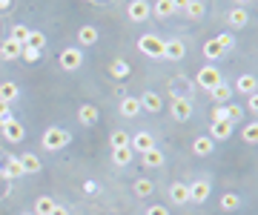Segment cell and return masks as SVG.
Returning <instances> with one entry per match:
<instances>
[{"label": "cell", "mask_w": 258, "mask_h": 215, "mask_svg": "<svg viewBox=\"0 0 258 215\" xmlns=\"http://www.w3.org/2000/svg\"><path fill=\"white\" fill-rule=\"evenodd\" d=\"M141 161H144V167H147V169L164 167V152L158 150V147H152V150H147L144 155H141Z\"/></svg>", "instance_id": "cell-15"}, {"label": "cell", "mask_w": 258, "mask_h": 215, "mask_svg": "<svg viewBox=\"0 0 258 215\" xmlns=\"http://www.w3.org/2000/svg\"><path fill=\"white\" fill-rule=\"evenodd\" d=\"M247 106H249V112H258V95H247Z\"/></svg>", "instance_id": "cell-44"}, {"label": "cell", "mask_w": 258, "mask_h": 215, "mask_svg": "<svg viewBox=\"0 0 258 215\" xmlns=\"http://www.w3.org/2000/svg\"><path fill=\"white\" fill-rule=\"evenodd\" d=\"M29 32H32V29H26V26H15V29H12V40H15V43H20V46H26Z\"/></svg>", "instance_id": "cell-34"}, {"label": "cell", "mask_w": 258, "mask_h": 215, "mask_svg": "<svg viewBox=\"0 0 258 215\" xmlns=\"http://www.w3.org/2000/svg\"><path fill=\"white\" fill-rule=\"evenodd\" d=\"M138 49H141V55H147V57H164V40L155 38V35H144L138 40Z\"/></svg>", "instance_id": "cell-3"}, {"label": "cell", "mask_w": 258, "mask_h": 215, "mask_svg": "<svg viewBox=\"0 0 258 215\" xmlns=\"http://www.w3.org/2000/svg\"><path fill=\"white\" fill-rule=\"evenodd\" d=\"M212 98H215V101H218V103H224V101H230V95H232V89H230V86H227V84H218V86H215V89H212Z\"/></svg>", "instance_id": "cell-33"}, {"label": "cell", "mask_w": 258, "mask_h": 215, "mask_svg": "<svg viewBox=\"0 0 258 215\" xmlns=\"http://www.w3.org/2000/svg\"><path fill=\"white\" fill-rule=\"evenodd\" d=\"M109 72H112L115 78H126V75H129V63H126V60H112Z\"/></svg>", "instance_id": "cell-36"}, {"label": "cell", "mask_w": 258, "mask_h": 215, "mask_svg": "<svg viewBox=\"0 0 258 215\" xmlns=\"http://www.w3.org/2000/svg\"><path fill=\"white\" fill-rule=\"evenodd\" d=\"M9 6H12V0H0V9H3V12L9 9Z\"/></svg>", "instance_id": "cell-48"}, {"label": "cell", "mask_w": 258, "mask_h": 215, "mask_svg": "<svg viewBox=\"0 0 258 215\" xmlns=\"http://www.w3.org/2000/svg\"><path fill=\"white\" fill-rule=\"evenodd\" d=\"M169 201H172V204H186V201H189L186 184H181V181H178V184H172V187H169Z\"/></svg>", "instance_id": "cell-20"}, {"label": "cell", "mask_w": 258, "mask_h": 215, "mask_svg": "<svg viewBox=\"0 0 258 215\" xmlns=\"http://www.w3.org/2000/svg\"><path fill=\"white\" fill-rule=\"evenodd\" d=\"M126 15H129L132 23H144V20H149V15H152V6H149L147 0H132Z\"/></svg>", "instance_id": "cell-5"}, {"label": "cell", "mask_w": 258, "mask_h": 215, "mask_svg": "<svg viewBox=\"0 0 258 215\" xmlns=\"http://www.w3.org/2000/svg\"><path fill=\"white\" fill-rule=\"evenodd\" d=\"M238 206H241V198L235 195V192H227V195L221 198V209L224 212H235Z\"/></svg>", "instance_id": "cell-28"}, {"label": "cell", "mask_w": 258, "mask_h": 215, "mask_svg": "<svg viewBox=\"0 0 258 215\" xmlns=\"http://www.w3.org/2000/svg\"><path fill=\"white\" fill-rule=\"evenodd\" d=\"M172 6H175V12H184L189 6V0H172Z\"/></svg>", "instance_id": "cell-47"}, {"label": "cell", "mask_w": 258, "mask_h": 215, "mask_svg": "<svg viewBox=\"0 0 258 215\" xmlns=\"http://www.w3.org/2000/svg\"><path fill=\"white\" fill-rule=\"evenodd\" d=\"M52 206H55V201H52V198L49 195H40L35 201V215H49L52 212Z\"/></svg>", "instance_id": "cell-29"}, {"label": "cell", "mask_w": 258, "mask_h": 215, "mask_svg": "<svg viewBox=\"0 0 258 215\" xmlns=\"http://www.w3.org/2000/svg\"><path fill=\"white\" fill-rule=\"evenodd\" d=\"M169 112H172L175 121H189V115H192V103H189V98H172Z\"/></svg>", "instance_id": "cell-8"}, {"label": "cell", "mask_w": 258, "mask_h": 215, "mask_svg": "<svg viewBox=\"0 0 258 215\" xmlns=\"http://www.w3.org/2000/svg\"><path fill=\"white\" fill-rule=\"evenodd\" d=\"M152 147H155V138H152L149 132H138V135L129 138V150L132 152H141V155H144V152L152 150Z\"/></svg>", "instance_id": "cell-9"}, {"label": "cell", "mask_w": 258, "mask_h": 215, "mask_svg": "<svg viewBox=\"0 0 258 215\" xmlns=\"http://www.w3.org/2000/svg\"><path fill=\"white\" fill-rule=\"evenodd\" d=\"M9 118H12V103L0 101V123H3V121H9Z\"/></svg>", "instance_id": "cell-42"}, {"label": "cell", "mask_w": 258, "mask_h": 215, "mask_svg": "<svg viewBox=\"0 0 258 215\" xmlns=\"http://www.w3.org/2000/svg\"><path fill=\"white\" fill-rule=\"evenodd\" d=\"M18 95H20L18 84H12V81H6V84H0V101L12 103V101H18Z\"/></svg>", "instance_id": "cell-23"}, {"label": "cell", "mask_w": 258, "mask_h": 215, "mask_svg": "<svg viewBox=\"0 0 258 215\" xmlns=\"http://www.w3.org/2000/svg\"><path fill=\"white\" fill-rule=\"evenodd\" d=\"M235 89H238L241 95H252L255 92V75H241L238 84H235Z\"/></svg>", "instance_id": "cell-26"}, {"label": "cell", "mask_w": 258, "mask_h": 215, "mask_svg": "<svg viewBox=\"0 0 258 215\" xmlns=\"http://www.w3.org/2000/svg\"><path fill=\"white\" fill-rule=\"evenodd\" d=\"M78 43H81V46H95V43H98V29L95 26H81L78 29Z\"/></svg>", "instance_id": "cell-19"}, {"label": "cell", "mask_w": 258, "mask_h": 215, "mask_svg": "<svg viewBox=\"0 0 258 215\" xmlns=\"http://www.w3.org/2000/svg\"><path fill=\"white\" fill-rule=\"evenodd\" d=\"M186 18H189V20H201L204 18V3H201V0H189V6H186Z\"/></svg>", "instance_id": "cell-30"}, {"label": "cell", "mask_w": 258, "mask_h": 215, "mask_svg": "<svg viewBox=\"0 0 258 215\" xmlns=\"http://www.w3.org/2000/svg\"><path fill=\"white\" fill-rule=\"evenodd\" d=\"M95 121H98V106H92V103H83L81 109H78V123H83V126H92Z\"/></svg>", "instance_id": "cell-16"}, {"label": "cell", "mask_w": 258, "mask_h": 215, "mask_svg": "<svg viewBox=\"0 0 258 215\" xmlns=\"http://www.w3.org/2000/svg\"><path fill=\"white\" fill-rule=\"evenodd\" d=\"M184 55H186L184 40H166L164 43V57L166 60H181Z\"/></svg>", "instance_id": "cell-12"}, {"label": "cell", "mask_w": 258, "mask_h": 215, "mask_svg": "<svg viewBox=\"0 0 258 215\" xmlns=\"http://www.w3.org/2000/svg\"><path fill=\"white\" fill-rule=\"evenodd\" d=\"M26 46H32V49H37V52H40V49L46 46V35H43V32H29Z\"/></svg>", "instance_id": "cell-31"}, {"label": "cell", "mask_w": 258, "mask_h": 215, "mask_svg": "<svg viewBox=\"0 0 258 215\" xmlns=\"http://www.w3.org/2000/svg\"><path fill=\"white\" fill-rule=\"evenodd\" d=\"M23 215H35V212H23Z\"/></svg>", "instance_id": "cell-50"}, {"label": "cell", "mask_w": 258, "mask_h": 215, "mask_svg": "<svg viewBox=\"0 0 258 215\" xmlns=\"http://www.w3.org/2000/svg\"><path fill=\"white\" fill-rule=\"evenodd\" d=\"M0 175L9 178V181H15V178H20V175H26V172H23V167H20V158H18V155L6 158V164H3V169H0Z\"/></svg>", "instance_id": "cell-11"}, {"label": "cell", "mask_w": 258, "mask_h": 215, "mask_svg": "<svg viewBox=\"0 0 258 215\" xmlns=\"http://www.w3.org/2000/svg\"><path fill=\"white\" fill-rule=\"evenodd\" d=\"M186 192H189V201H192V204H204V201L210 198V181H207V178H198V181H192V184L186 187Z\"/></svg>", "instance_id": "cell-6"}, {"label": "cell", "mask_w": 258, "mask_h": 215, "mask_svg": "<svg viewBox=\"0 0 258 215\" xmlns=\"http://www.w3.org/2000/svg\"><path fill=\"white\" fill-rule=\"evenodd\" d=\"M0 57H3V60H18L20 57V43H15L12 38H6L3 43H0Z\"/></svg>", "instance_id": "cell-17"}, {"label": "cell", "mask_w": 258, "mask_h": 215, "mask_svg": "<svg viewBox=\"0 0 258 215\" xmlns=\"http://www.w3.org/2000/svg\"><path fill=\"white\" fill-rule=\"evenodd\" d=\"M204 55H207V60H218V57L224 55V49H221V43H218V38H212V40H207V43H204Z\"/></svg>", "instance_id": "cell-24"}, {"label": "cell", "mask_w": 258, "mask_h": 215, "mask_svg": "<svg viewBox=\"0 0 258 215\" xmlns=\"http://www.w3.org/2000/svg\"><path fill=\"white\" fill-rule=\"evenodd\" d=\"M241 115H244V112H241V106H235V103H232V106H227V121H230V123H238Z\"/></svg>", "instance_id": "cell-40"}, {"label": "cell", "mask_w": 258, "mask_h": 215, "mask_svg": "<svg viewBox=\"0 0 258 215\" xmlns=\"http://www.w3.org/2000/svg\"><path fill=\"white\" fill-rule=\"evenodd\" d=\"M144 215H169V209H166L164 204H152V206H149V209H147Z\"/></svg>", "instance_id": "cell-43"}, {"label": "cell", "mask_w": 258, "mask_h": 215, "mask_svg": "<svg viewBox=\"0 0 258 215\" xmlns=\"http://www.w3.org/2000/svg\"><path fill=\"white\" fill-rule=\"evenodd\" d=\"M212 150H215V140H212L210 135H198V138L192 140V152L195 155H201V158L204 155H210Z\"/></svg>", "instance_id": "cell-14"}, {"label": "cell", "mask_w": 258, "mask_h": 215, "mask_svg": "<svg viewBox=\"0 0 258 215\" xmlns=\"http://www.w3.org/2000/svg\"><path fill=\"white\" fill-rule=\"evenodd\" d=\"M227 20H230L232 29H244L249 23V15H247V9H232L230 15H227Z\"/></svg>", "instance_id": "cell-21"}, {"label": "cell", "mask_w": 258, "mask_h": 215, "mask_svg": "<svg viewBox=\"0 0 258 215\" xmlns=\"http://www.w3.org/2000/svg\"><path fill=\"white\" fill-rule=\"evenodd\" d=\"M232 135V123L230 121H215L210 126V138L212 140H227Z\"/></svg>", "instance_id": "cell-13"}, {"label": "cell", "mask_w": 258, "mask_h": 215, "mask_svg": "<svg viewBox=\"0 0 258 215\" xmlns=\"http://www.w3.org/2000/svg\"><path fill=\"white\" fill-rule=\"evenodd\" d=\"M60 66H63L66 72L81 69L83 66V52L81 49H63V52H60Z\"/></svg>", "instance_id": "cell-7"}, {"label": "cell", "mask_w": 258, "mask_h": 215, "mask_svg": "<svg viewBox=\"0 0 258 215\" xmlns=\"http://www.w3.org/2000/svg\"><path fill=\"white\" fill-rule=\"evenodd\" d=\"M43 150H49V152H57V150H63L66 144L72 140V135L66 129H60V126H49L46 132H43Z\"/></svg>", "instance_id": "cell-1"}, {"label": "cell", "mask_w": 258, "mask_h": 215, "mask_svg": "<svg viewBox=\"0 0 258 215\" xmlns=\"http://www.w3.org/2000/svg\"><path fill=\"white\" fill-rule=\"evenodd\" d=\"M244 140H247V144H255L258 140V123H247V126H244Z\"/></svg>", "instance_id": "cell-38"}, {"label": "cell", "mask_w": 258, "mask_h": 215, "mask_svg": "<svg viewBox=\"0 0 258 215\" xmlns=\"http://www.w3.org/2000/svg\"><path fill=\"white\" fill-rule=\"evenodd\" d=\"M109 140H112V150H118V147H129V135L123 129H115Z\"/></svg>", "instance_id": "cell-35"}, {"label": "cell", "mask_w": 258, "mask_h": 215, "mask_svg": "<svg viewBox=\"0 0 258 215\" xmlns=\"http://www.w3.org/2000/svg\"><path fill=\"white\" fill-rule=\"evenodd\" d=\"M138 112H141V101L132 98V95H126V98L120 101V115H123V118H135Z\"/></svg>", "instance_id": "cell-18"}, {"label": "cell", "mask_w": 258, "mask_h": 215, "mask_svg": "<svg viewBox=\"0 0 258 215\" xmlns=\"http://www.w3.org/2000/svg\"><path fill=\"white\" fill-rule=\"evenodd\" d=\"M238 3H241V6H244V3H249V0H238Z\"/></svg>", "instance_id": "cell-49"}, {"label": "cell", "mask_w": 258, "mask_h": 215, "mask_svg": "<svg viewBox=\"0 0 258 215\" xmlns=\"http://www.w3.org/2000/svg\"><path fill=\"white\" fill-rule=\"evenodd\" d=\"M20 158V167H23V172H40V158L37 155H32V152H23V155H18Z\"/></svg>", "instance_id": "cell-22"}, {"label": "cell", "mask_w": 258, "mask_h": 215, "mask_svg": "<svg viewBox=\"0 0 258 215\" xmlns=\"http://www.w3.org/2000/svg\"><path fill=\"white\" fill-rule=\"evenodd\" d=\"M20 57H23L26 63H37V60H40V52L32 49V46H20Z\"/></svg>", "instance_id": "cell-37"}, {"label": "cell", "mask_w": 258, "mask_h": 215, "mask_svg": "<svg viewBox=\"0 0 258 215\" xmlns=\"http://www.w3.org/2000/svg\"><path fill=\"white\" fill-rule=\"evenodd\" d=\"M0 129H3V138L9 140V144H20L23 140V135H26V129H23V123L15 121V118H9V121L0 123Z\"/></svg>", "instance_id": "cell-4"}, {"label": "cell", "mask_w": 258, "mask_h": 215, "mask_svg": "<svg viewBox=\"0 0 258 215\" xmlns=\"http://www.w3.org/2000/svg\"><path fill=\"white\" fill-rule=\"evenodd\" d=\"M83 192H86V195H95V192H98V184H95V181H83Z\"/></svg>", "instance_id": "cell-45"}, {"label": "cell", "mask_w": 258, "mask_h": 215, "mask_svg": "<svg viewBox=\"0 0 258 215\" xmlns=\"http://www.w3.org/2000/svg\"><path fill=\"white\" fill-rule=\"evenodd\" d=\"M49 215H69V209H66V206H60V204H55Z\"/></svg>", "instance_id": "cell-46"}, {"label": "cell", "mask_w": 258, "mask_h": 215, "mask_svg": "<svg viewBox=\"0 0 258 215\" xmlns=\"http://www.w3.org/2000/svg\"><path fill=\"white\" fill-rule=\"evenodd\" d=\"M218 43H221V49H224V55L230 52L232 46H235V38H232L230 32H224V35H218Z\"/></svg>", "instance_id": "cell-39"}, {"label": "cell", "mask_w": 258, "mask_h": 215, "mask_svg": "<svg viewBox=\"0 0 258 215\" xmlns=\"http://www.w3.org/2000/svg\"><path fill=\"white\" fill-rule=\"evenodd\" d=\"M138 101H141V109H147V112H152V115L164 109V98H161L158 92H144Z\"/></svg>", "instance_id": "cell-10"}, {"label": "cell", "mask_w": 258, "mask_h": 215, "mask_svg": "<svg viewBox=\"0 0 258 215\" xmlns=\"http://www.w3.org/2000/svg\"><path fill=\"white\" fill-rule=\"evenodd\" d=\"M215 121H227V106H224V103H218V106H215V112H212V123Z\"/></svg>", "instance_id": "cell-41"}, {"label": "cell", "mask_w": 258, "mask_h": 215, "mask_svg": "<svg viewBox=\"0 0 258 215\" xmlns=\"http://www.w3.org/2000/svg\"><path fill=\"white\" fill-rule=\"evenodd\" d=\"M135 195H138V198L152 195V181H147V178H138V181H135Z\"/></svg>", "instance_id": "cell-32"}, {"label": "cell", "mask_w": 258, "mask_h": 215, "mask_svg": "<svg viewBox=\"0 0 258 215\" xmlns=\"http://www.w3.org/2000/svg\"><path fill=\"white\" fill-rule=\"evenodd\" d=\"M152 12H155L158 18H172L175 15V6H172V0H158L155 6H152Z\"/></svg>", "instance_id": "cell-27"}, {"label": "cell", "mask_w": 258, "mask_h": 215, "mask_svg": "<svg viewBox=\"0 0 258 215\" xmlns=\"http://www.w3.org/2000/svg\"><path fill=\"white\" fill-rule=\"evenodd\" d=\"M195 81H198V86H201L204 92H212V89H215V86L218 84H224L221 81V72H218V69H215V66H204L201 72H198V78H195Z\"/></svg>", "instance_id": "cell-2"}, {"label": "cell", "mask_w": 258, "mask_h": 215, "mask_svg": "<svg viewBox=\"0 0 258 215\" xmlns=\"http://www.w3.org/2000/svg\"><path fill=\"white\" fill-rule=\"evenodd\" d=\"M132 155H135V152L129 150V147H118V150H112V161H115L118 167H126L129 161H132Z\"/></svg>", "instance_id": "cell-25"}]
</instances>
